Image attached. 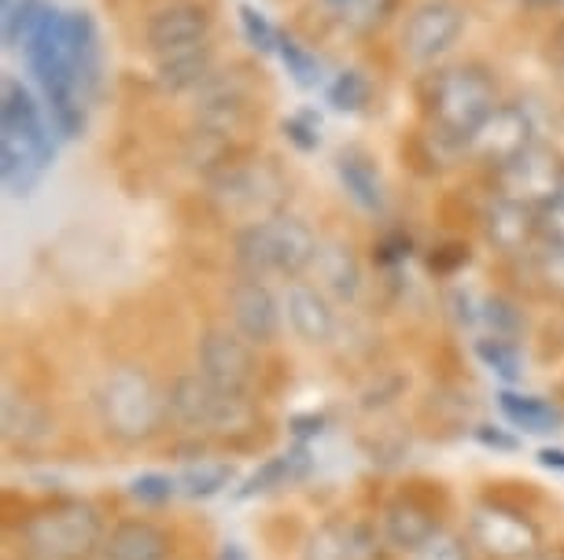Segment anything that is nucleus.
I'll use <instances>...</instances> for the list:
<instances>
[{"label":"nucleus","mask_w":564,"mask_h":560,"mask_svg":"<svg viewBox=\"0 0 564 560\" xmlns=\"http://www.w3.org/2000/svg\"><path fill=\"white\" fill-rule=\"evenodd\" d=\"M557 196L564 199V177H561V188H557Z\"/></svg>","instance_id":"de8ad7c7"},{"label":"nucleus","mask_w":564,"mask_h":560,"mask_svg":"<svg viewBox=\"0 0 564 560\" xmlns=\"http://www.w3.org/2000/svg\"><path fill=\"white\" fill-rule=\"evenodd\" d=\"M232 483V469L229 464H193V469H185L177 475V487L185 498H215Z\"/></svg>","instance_id":"c85d7f7f"},{"label":"nucleus","mask_w":564,"mask_h":560,"mask_svg":"<svg viewBox=\"0 0 564 560\" xmlns=\"http://www.w3.org/2000/svg\"><path fill=\"white\" fill-rule=\"evenodd\" d=\"M104 527L93 505L70 502L37 513L23 524V549L30 560H85L100 542Z\"/></svg>","instance_id":"20e7f679"},{"label":"nucleus","mask_w":564,"mask_h":560,"mask_svg":"<svg viewBox=\"0 0 564 560\" xmlns=\"http://www.w3.org/2000/svg\"><path fill=\"white\" fill-rule=\"evenodd\" d=\"M476 358H480L495 376H502L506 384H513V380L524 376L520 351L513 347V340H502V336H484V340H476Z\"/></svg>","instance_id":"c756f323"},{"label":"nucleus","mask_w":564,"mask_h":560,"mask_svg":"<svg viewBox=\"0 0 564 560\" xmlns=\"http://www.w3.org/2000/svg\"><path fill=\"white\" fill-rule=\"evenodd\" d=\"M63 59H67L70 86L85 108H93L100 92V30L89 12H63Z\"/></svg>","instance_id":"6e6552de"},{"label":"nucleus","mask_w":564,"mask_h":560,"mask_svg":"<svg viewBox=\"0 0 564 560\" xmlns=\"http://www.w3.org/2000/svg\"><path fill=\"white\" fill-rule=\"evenodd\" d=\"M243 114H248V92L240 89L237 78H210L204 89H199V100H196V119H199V130H210V133H237Z\"/></svg>","instance_id":"f3484780"},{"label":"nucleus","mask_w":564,"mask_h":560,"mask_svg":"<svg viewBox=\"0 0 564 560\" xmlns=\"http://www.w3.org/2000/svg\"><path fill=\"white\" fill-rule=\"evenodd\" d=\"M465 34V12L457 0H421L402 23V52L417 67H432Z\"/></svg>","instance_id":"423d86ee"},{"label":"nucleus","mask_w":564,"mask_h":560,"mask_svg":"<svg viewBox=\"0 0 564 560\" xmlns=\"http://www.w3.org/2000/svg\"><path fill=\"white\" fill-rule=\"evenodd\" d=\"M369 81H366V74L361 70H344V74H336V81L328 86V103H333L336 111H347V114H355L361 111L369 103Z\"/></svg>","instance_id":"2f4dec72"},{"label":"nucleus","mask_w":564,"mask_h":560,"mask_svg":"<svg viewBox=\"0 0 564 560\" xmlns=\"http://www.w3.org/2000/svg\"><path fill=\"white\" fill-rule=\"evenodd\" d=\"M336 174L344 193L355 199V207H361L366 215H384L388 207V188L384 177H380L377 163L361 152H339L336 158Z\"/></svg>","instance_id":"5701e85b"},{"label":"nucleus","mask_w":564,"mask_h":560,"mask_svg":"<svg viewBox=\"0 0 564 560\" xmlns=\"http://www.w3.org/2000/svg\"><path fill=\"white\" fill-rule=\"evenodd\" d=\"M498 406H502L506 420L528 436H550V431H561L564 414L557 406H550L546 398L535 395H517V391H502L498 395Z\"/></svg>","instance_id":"393cba45"},{"label":"nucleus","mask_w":564,"mask_h":560,"mask_svg":"<svg viewBox=\"0 0 564 560\" xmlns=\"http://www.w3.org/2000/svg\"><path fill=\"white\" fill-rule=\"evenodd\" d=\"M325 4L333 8V12H339V15H344L347 8H355V4H358V0H325Z\"/></svg>","instance_id":"a18cd8bd"},{"label":"nucleus","mask_w":564,"mask_h":560,"mask_svg":"<svg viewBox=\"0 0 564 560\" xmlns=\"http://www.w3.org/2000/svg\"><path fill=\"white\" fill-rule=\"evenodd\" d=\"M484 317H487V325H491V336H502V340H509V336L517 332V325H520L517 310L506 299H491V303H487Z\"/></svg>","instance_id":"58836bf2"},{"label":"nucleus","mask_w":564,"mask_h":560,"mask_svg":"<svg viewBox=\"0 0 564 560\" xmlns=\"http://www.w3.org/2000/svg\"><path fill=\"white\" fill-rule=\"evenodd\" d=\"M539 240L542 244H564V199L553 196L539 207Z\"/></svg>","instance_id":"f704fd0d"},{"label":"nucleus","mask_w":564,"mask_h":560,"mask_svg":"<svg viewBox=\"0 0 564 560\" xmlns=\"http://www.w3.org/2000/svg\"><path fill=\"white\" fill-rule=\"evenodd\" d=\"M384 535L395 549L417 553V549H424L435 535H440V520H435V513L429 505L399 494V498L388 502V509H384Z\"/></svg>","instance_id":"6ab92c4d"},{"label":"nucleus","mask_w":564,"mask_h":560,"mask_svg":"<svg viewBox=\"0 0 564 560\" xmlns=\"http://www.w3.org/2000/svg\"><path fill=\"white\" fill-rule=\"evenodd\" d=\"M52 12L48 0H19L12 8V15L0 19V34H4L8 48H26V41L34 37V30L41 26V19Z\"/></svg>","instance_id":"cd10ccee"},{"label":"nucleus","mask_w":564,"mask_h":560,"mask_svg":"<svg viewBox=\"0 0 564 560\" xmlns=\"http://www.w3.org/2000/svg\"><path fill=\"white\" fill-rule=\"evenodd\" d=\"M473 538L480 542L487 553L498 557H524L535 546V527L520 516H509L502 509H480L473 516Z\"/></svg>","instance_id":"412c9836"},{"label":"nucleus","mask_w":564,"mask_h":560,"mask_svg":"<svg viewBox=\"0 0 564 560\" xmlns=\"http://www.w3.org/2000/svg\"><path fill=\"white\" fill-rule=\"evenodd\" d=\"M539 273L550 288L564 292V244H542L539 251Z\"/></svg>","instance_id":"e433bc0d"},{"label":"nucleus","mask_w":564,"mask_h":560,"mask_svg":"<svg viewBox=\"0 0 564 560\" xmlns=\"http://www.w3.org/2000/svg\"><path fill=\"white\" fill-rule=\"evenodd\" d=\"M126 494L141 505H166L174 494H181V487L174 475H166V472H144V475H133Z\"/></svg>","instance_id":"473e14b6"},{"label":"nucleus","mask_w":564,"mask_h":560,"mask_svg":"<svg viewBox=\"0 0 564 560\" xmlns=\"http://www.w3.org/2000/svg\"><path fill=\"white\" fill-rule=\"evenodd\" d=\"M210 78H215V52L207 41L155 56V81L166 92H199Z\"/></svg>","instance_id":"a211bd4d"},{"label":"nucleus","mask_w":564,"mask_h":560,"mask_svg":"<svg viewBox=\"0 0 564 560\" xmlns=\"http://www.w3.org/2000/svg\"><path fill=\"white\" fill-rule=\"evenodd\" d=\"M561 177H564V166L557 163V155H550L542 144H531L524 155L513 158V163L498 166V182H502V193L498 196L542 207L546 199L557 196Z\"/></svg>","instance_id":"f8f14e48"},{"label":"nucleus","mask_w":564,"mask_h":560,"mask_svg":"<svg viewBox=\"0 0 564 560\" xmlns=\"http://www.w3.org/2000/svg\"><path fill=\"white\" fill-rule=\"evenodd\" d=\"M0 420H4V439L19 450H41L56 436V425L45 414V406H37L26 395H15V391H4Z\"/></svg>","instance_id":"aec40b11"},{"label":"nucleus","mask_w":564,"mask_h":560,"mask_svg":"<svg viewBox=\"0 0 564 560\" xmlns=\"http://www.w3.org/2000/svg\"><path fill=\"white\" fill-rule=\"evenodd\" d=\"M104 553H108V560H166L170 538L159 524L130 516V520H119L108 531Z\"/></svg>","instance_id":"4be33fe9"},{"label":"nucleus","mask_w":564,"mask_h":560,"mask_svg":"<svg viewBox=\"0 0 564 560\" xmlns=\"http://www.w3.org/2000/svg\"><path fill=\"white\" fill-rule=\"evenodd\" d=\"M391 12V0H358L355 8L344 12V23H350L355 30H372L384 23V15Z\"/></svg>","instance_id":"c9c22d12"},{"label":"nucleus","mask_w":564,"mask_h":560,"mask_svg":"<svg viewBox=\"0 0 564 560\" xmlns=\"http://www.w3.org/2000/svg\"><path fill=\"white\" fill-rule=\"evenodd\" d=\"M306 469V453L303 450H289V453H276L262 464L259 472L248 475V483L237 491V498H254V494H270L276 487H289L292 480H300Z\"/></svg>","instance_id":"a878e982"},{"label":"nucleus","mask_w":564,"mask_h":560,"mask_svg":"<svg viewBox=\"0 0 564 560\" xmlns=\"http://www.w3.org/2000/svg\"><path fill=\"white\" fill-rule=\"evenodd\" d=\"M265 188H281L273 174L259 171L248 163H229L226 171H218L210 177V196L218 199L226 210H259L270 207L273 199L265 196Z\"/></svg>","instance_id":"dca6fc26"},{"label":"nucleus","mask_w":564,"mask_h":560,"mask_svg":"<svg viewBox=\"0 0 564 560\" xmlns=\"http://www.w3.org/2000/svg\"><path fill=\"white\" fill-rule=\"evenodd\" d=\"M254 343H248L237 329H210L199 336L196 347V362L210 384L232 395H243L254 380Z\"/></svg>","instance_id":"0eeeda50"},{"label":"nucleus","mask_w":564,"mask_h":560,"mask_svg":"<svg viewBox=\"0 0 564 560\" xmlns=\"http://www.w3.org/2000/svg\"><path fill=\"white\" fill-rule=\"evenodd\" d=\"M284 317H289L292 332L300 336L303 343H328L336 332V314L328 295L317 288V284L306 281H289V292H284Z\"/></svg>","instance_id":"2eb2a0df"},{"label":"nucleus","mask_w":564,"mask_h":560,"mask_svg":"<svg viewBox=\"0 0 564 560\" xmlns=\"http://www.w3.org/2000/svg\"><path fill=\"white\" fill-rule=\"evenodd\" d=\"M311 270L317 273V288L336 299H355L361 288V266L344 240H325Z\"/></svg>","instance_id":"b1692460"},{"label":"nucleus","mask_w":564,"mask_h":560,"mask_svg":"<svg viewBox=\"0 0 564 560\" xmlns=\"http://www.w3.org/2000/svg\"><path fill=\"white\" fill-rule=\"evenodd\" d=\"M210 8L196 4V0H170L159 12L148 15L144 23V45L152 56H163V52L174 48H188V45H204L210 41Z\"/></svg>","instance_id":"9d476101"},{"label":"nucleus","mask_w":564,"mask_h":560,"mask_svg":"<svg viewBox=\"0 0 564 560\" xmlns=\"http://www.w3.org/2000/svg\"><path fill=\"white\" fill-rule=\"evenodd\" d=\"M539 464H546V469H561L564 472V450H539Z\"/></svg>","instance_id":"37998d69"},{"label":"nucleus","mask_w":564,"mask_h":560,"mask_svg":"<svg viewBox=\"0 0 564 560\" xmlns=\"http://www.w3.org/2000/svg\"><path fill=\"white\" fill-rule=\"evenodd\" d=\"M100 417L104 428L122 442H144L166 425V395L141 365H119L100 384Z\"/></svg>","instance_id":"7ed1b4c3"},{"label":"nucleus","mask_w":564,"mask_h":560,"mask_svg":"<svg viewBox=\"0 0 564 560\" xmlns=\"http://www.w3.org/2000/svg\"><path fill=\"white\" fill-rule=\"evenodd\" d=\"M484 232L502 255H520L539 240V207L495 196L484 210Z\"/></svg>","instance_id":"ddd939ff"},{"label":"nucleus","mask_w":564,"mask_h":560,"mask_svg":"<svg viewBox=\"0 0 564 560\" xmlns=\"http://www.w3.org/2000/svg\"><path fill=\"white\" fill-rule=\"evenodd\" d=\"M229 317L232 329L254 347H265L281 336L284 303L276 299L273 288L259 277H240L229 288Z\"/></svg>","instance_id":"1a4fd4ad"},{"label":"nucleus","mask_w":564,"mask_h":560,"mask_svg":"<svg viewBox=\"0 0 564 560\" xmlns=\"http://www.w3.org/2000/svg\"><path fill=\"white\" fill-rule=\"evenodd\" d=\"M550 59L564 70V23L550 30Z\"/></svg>","instance_id":"79ce46f5"},{"label":"nucleus","mask_w":564,"mask_h":560,"mask_svg":"<svg viewBox=\"0 0 564 560\" xmlns=\"http://www.w3.org/2000/svg\"><path fill=\"white\" fill-rule=\"evenodd\" d=\"M19 4V0H0V19L4 15H12V8Z\"/></svg>","instance_id":"49530a36"},{"label":"nucleus","mask_w":564,"mask_h":560,"mask_svg":"<svg viewBox=\"0 0 564 560\" xmlns=\"http://www.w3.org/2000/svg\"><path fill=\"white\" fill-rule=\"evenodd\" d=\"M56 125L23 81L0 86V177L8 196H26L56 163Z\"/></svg>","instance_id":"f257e3e1"},{"label":"nucleus","mask_w":564,"mask_h":560,"mask_svg":"<svg viewBox=\"0 0 564 560\" xmlns=\"http://www.w3.org/2000/svg\"><path fill=\"white\" fill-rule=\"evenodd\" d=\"M276 56H281V63L289 67V74L300 81L303 89H314L317 81H322V63H317L295 37L281 34V41H276Z\"/></svg>","instance_id":"7c9ffc66"},{"label":"nucleus","mask_w":564,"mask_h":560,"mask_svg":"<svg viewBox=\"0 0 564 560\" xmlns=\"http://www.w3.org/2000/svg\"><path fill=\"white\" fill-rule=\"evenodd\" d=\"M476 439L484 442V447H491V450H517L520 442L513 436H506V431H495L491 425H480L476 428Z\"/></svg>","instance_id":"ea45409f"},{"label":"nucleus","mask_w":564,"mask_h":560,"mask_svg":"<svg viewBox=\"0 0 564 560\" xmlns=\"http://www.w3.org/2000/svg\"><path fill=\"white\" fill-rule=\"evenodd\" d=\"M218 560H251V557L243 553V546H237V542H226V546H221Z\"/></svg>","instance_id":"c03bdc74"},{"label":"nucleus","mask_w":564,"mask_h":560,"mask_svg":"<svg viewBox=\"0 0 564 560\" xmlns=\"http://www.w3.org/2000/svg\"><path fill=\"white\" fill-rule=\"evenodd\" d=\"M358 531L350 524H325L322 531L311 535L303 549V560H355L358 553Z\"/></svg>","instance_id":"bb28decb"},{"label":"nucleus","mask_w":564,"mask_h":560,"mask_svg":"<svg viewBox=\"0 0 564 560\" xmlns=\"http://www.w3.org/2000/svg\"><path fill=\"white\" fill-rule=\"evenodd\" d=\"M166 406H170V417L185 428L232 431L248 420L243 395H232V391L215 387L204 373L174 376V384L166 387Z\"/></svg>","instance_id":"39448f33"},{"label":"nucleus","mask_w":564,"mask_h":560,"mask_svg":"<svg viewBox=\"0 0 564 560\" xmlns=\"http://www.w3.org/2000/svg\"><path fill=\"white\" fill-rule=\"evenodd\" d=\"M531 144H535V122H531V114L520 103H502L476 130V136L468 141V152L491 166H506L517 155H524Z\"/></svg>","instance_id":"9b49d317"},{"label":"nucleus","mask_w":564,"mask_h":560,"mask_svg":"<svg viewBox=\"0 0 564 560\" xmlns=\"http://www.w3.org/2000/svg\"><path fill=\"white\" fill-rule=\"evenodd\" d=\"M265 232H270V251H273V266L281 277H300L303 270L314 266L322 240L317 232L295 215H270L265 218Z\"/></svg>","instance_id":"4468645a"},{"label":"nucleus","mask_w":564,"mask_h":560,"mask_svg":"<svg viewBox=\"0 0 564 560\" xmlns=\"http://www.w3.org/2000/svg\"><path fill=\"white\" fill-rule=\"evenodd\" d=\"M284 133H289L292 141L303 147V152H311V147H317V133H314V130H306V125H303L300 119L284 122Z\"/></svg>","instance_id":"a19ab883"},{"label":"nucleus","mask_w":564,"mask_h":560,"mask_svg":"<svg viewBox=\"0 0 564 560\" xmlns=\"http://www.w3.org/2000/svg\"><path fill=\"white\" fill-rule=\"evenodd\" d=\"M413 560H468V553H465L462 538H454V535H435L429 546L413 553Z\"/></svg>","instance_id":"4c0bfd02"},{"label":"nucleus","mask_w":564,"mask_h":560,"mask_svg":"<svg viewBox=\"0 0 564 560\" xmlns=\"http://www.w3.org/2000/svg\"><path fill=\"white\" fill-rule=\"evenodd\" d=\"M498 108H502L498 81L480 63H457V67L435 70V78L429 81V97H424V111H429L435 136L462 147V152H468V141Z\"/></svg>","instance_id":"f03ea898"},{"label":"nucleus","mask_w":564,"mask_h":560,"mask_svg":"<svg viewBox=\"0 0 564 560\" xmlns=\"http://www.w3.org/2000/svg\"><path fill=\"white\" fill-rule=\"evenodd\" d=\"M240 30H243V37H248L251 48L276 52V41H281V34H276L273 23L254 4H240Z\"/></svg>","instance_id":"72a5a7b5"}]
</instances>
